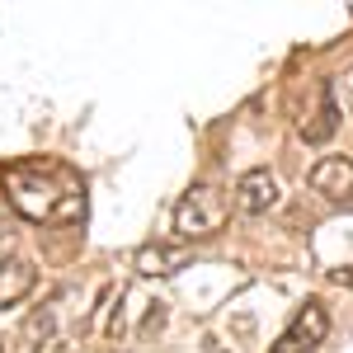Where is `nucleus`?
Returning a JSON list of instances; mask_svg holds the SVG:
<instances>
[{
  "label": "nucleus",
  "mask_w": 353,
  "mask_h": 353,
  "mask_svg": "<svg viewBox=\"0 0 353 353\" xmlns=\"http://www.w3.org/2000/svg\"><path fill=\"white\" fill-rule=\"evenodd\" d=\"M5 198L14 212H24L28 221H43V226H81L90 212V198H85V179L61 161H19L5 170Z\"/></svg>",
  "instance_id": "nucleus-1"
},
{
  "label": "nucleus",
  "mask_w": 353,
  "mask_h": 353,
  "mask_svg": "<svg viewBox=\"0 0 353 353\" xmlns=\"http://www.w3.org/2000/svg\"><path fill=\"white\" fill-rule=\"evenodd\" d=\"M226 193L217 184H193L179 203H174V236L179 241H208L226 226Z\"/></svg>",
  "instance_id": "nucleus-2"
},
{
  "label": "nucleus",
  "mask_w": 353,
  "mask_h": 353,
  "mask_svg": "<svg viewBox=\"0 0 353 353\" xmlns=\"http://www.w3.org/2000/svg\"><path fill=\"white\" fill-rule=\"evenodd\" d=\"M325 334H330V311L321 301H306V306H297V316L288 321V330L278 334V344L269 353H316L325 344Z\"/></svg>",
  "instance_id": "nucleus-3"
},
{
  "label": "nucleus",
  "mask_w": 353,
  "mask_h": 353,
  "mask_svg": "<svg viewBox=\"0 0 353 353\" xmlns=\"http://www.w3.org/2000/svg\"><path fill=\"white\" fill-rule=\"evenodd\" d=\"M283 203V189H278V179H273L269 170H245L241 179H236V208H241L245 217H264Z\"/></svg>",
  "instance_id": "nucleus-4"
},
{
  "label": "nucleus",
  "mask_w": 353,
  "mask_h": 353,
  "mask_svg": "<svg viewBox=\"0 0 353 353\" xmlns=\"http://www.w3.org/2000/svg\"><path fill=\"white\" fill-rule=\"evenodd\" d=\"M311 189L330 203H353V156H325L311 170Z\"/></svg>",
  "instance_id": "nucleus-5"
},
{
  "label": "nucleus",
  "mask_w": 353,
  "mask_h": 353,
  "mask_svg": "<svg viewBox=\"0 0 353 353\" xmlns=\"http://www.w3.org/2000/svg\"><path fill=\"white\" fill-rule=\"evenodd\" d=\"M316 90H321V104H316V113H311V118H301V137H306V141H330V137H334V128H339V104H334V85L321 81Z\"/></svg>",
  "instance_id": "nucleus-6"
},
{
  "label": "nucleus",
  "mask_w": 353,
  "mask_h": 353,
  "mask_svg": "<svg viewBox=\"0 0 353 353\" xmlns=\"http://www.w3.org/2000/svg\"><path fill=\"white\" fill-rule=\"evenodd\" d=\"M189 264V250L184 245H141L137 250V269L146 278H165V273H179Z\"/></svg>",
  "instance_id": "nucleus-7"
},
{
  "label": "nucleus",
  "mask_w": 353,
  "mask_h": 353,
  "mask_svg": "<svg viewBox=\"0 0 353 353\" xmlns=\"http://www.w3.org/2000/svg\"><path fill=\"white\" fill-rule=\"evenodd\" d=\"M33 288V264L19 254H0V306H14Z\"/></svg>",
  "instance_id": "nucleus-8"
},
{
  "label": "nucleus",
  "mask_w": 353,
  "mask_h": 353,
  "mask_svg": "<svg viewBox=\"0 0 353 353\" xmlns=\"http://www.w3.org/2000/svg\"><path fill=\"white\" fill-rule=\"evenodd\" d=\"M339 94H344V109L353 113V66L344 71V76H339Z\"/></svg>",
  "instance_id": "nucleus-9"
},
{
  "label": "nucleus",
  "mask_w": 353,
  "mask_h": 353,
  "mask_svg": "<svg viewBox=\"0 0 353 353\" xmlns=\"http://www.w3.org/2000/svg\"><path fill=\"white\" fill-rule=\"evenodd\" d=\"M334 278H339V283H349V288H353V269H349V273H334Z\"/></svg>",
  "instance_id": "nucleus-10"
}]
</instances>
